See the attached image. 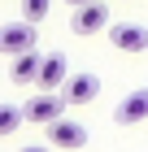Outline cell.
I'll list each match as a JSON object with an SVG mask.
<instances>
[{
  "label": "cell",
  "instance_id": "4fadbf2b",
  "mask_svg": "<svg viewBox=\"0 0 148 152\" xmlns=\"http://www.w3.org/2000/svg\"><path fill=\"white\" fill-rule=\"evenodd\" d=\"M66 4H70V9H83V4H91V0H66Z\"/></svg>",
  "mask_w": 148,
  "mask_h": 152
},
{
  "label": "cell",
  "instance_id": "8992f818",
  "mask_svg": "<svg viewBox=\"0 0 148 152\" xmlns=\"http://www.w3.org/2000/svg\"><path fill=\"white\" fill-rule=\"evenodd\" d=\"M96 96H100V78H96V74H70L66 87H61L66 109H70V104H91Z\"/></svg>",
  "mask_w": 148,
  "mask_h": 152
},
{
  "label": "cell",
  "instance_id": "277c9868",
  "mask_svg": "<svg viewBox=\"0 0 148 152\" xmlns=\"http://www.w3.org/2000/svg\"><path fill=\"white\" fill-rule=\"evenodd\" d=\"M109 22V4L105 0H91V4H83V9H74V18H70V31L74 35H100Z\"/></svg>",
  "mask_w": 148,
  "mask_h": 152
},
{
  "label": "cell",
  "instance_id": "7c38bea8",
  "mask_svg": "<svg viewBox=\"0 0 148 152\" xmlns=\"http://www.w3.org/2000/svg\"><path fill=\"white\" fill-rule=\"evenodd\" d=\"M18 152H52L48 143H26V148H18Z\"/></svg>",
  "mask_w": 148,
  "mask_h": 152
},
{
  "label": "cell",
  "instance_id": "7a4b0ae2",
  "mask_svg": "<svg viewBox=\"0 0 148 152\" xmlns=\"http://www.w3.org/2000/svg\"><path fill=\"white\" fill-rule=\"evenodd\" d=\"M35 22H4L0 26V52L4 57H22V52H35Z\"/></svg>",
  "mask_w": 148,
  "mask_h": 152
},
{
  "label": "cell",
  "instance_id": "ba28073f",
  "mask_svg": "<svg viewBox=\"0 0 148 152\" xmlns=\"http://www.w3.org/2000/svg\"><path fill=\"white\" fill-rule=\"evenodd\" d=\"M66 52H44V65H39V78H35V87L39 91H57V87H66Z\"/></svg>",
  "mask_w": 148,
  "mask_h": 152
},
{
  "label": "cell",
  "instance_id": "6da1fadb",
  "mask_svg": "<svg viewBox=\"0 0 148 152\" xmlns=\"http://www.w3.org/2000/svg\"><path fill=\"white\" fill-rule=\"evenodd\" d=\"M22 117L35 122V126H52L57 117H66V100H61V91H35L31 100L22 104Z\"/></svg>",
  "mask_w": 148,
  "mask_h": 152
},
{
  "label": "cell",
  "instance_id": "5b68a950",
  "mask_svg": "<svg viewBox=\"0 0 148 152\" xmlns=\"http://www.w3.org/2000/svg\"><path fill=\"white\" fill-rule=\"evenodd\" d=\"M109 44L118 52H148V26L139 22H113L109 26Z\"/></svg>",
  "mask_w": 148,
  "mask_h": 152
},
{
  "label": "cell",
  "instance_id": "30bf717a",
  "mask_svg": "<svg viewBox=\"0 0 148 152\" xmlns=\"http://www.w3.org/2000/svg\"><path fill=\"white\" fill-rule=\"evenodd\" d=\"M22 126H26V117H22V104H0V139L18 135Z\"/></svg>",
  "mask_w": 148,
  "mask_h": 152
},
{
  "label": "cell",
  "instance_id": "8fae6325",
  "mask_svg": "<svg viewBox=\"0 0 148 152\" xmlns=\"http://www.w3.org/2000/svg\"><path fill=\"white\" fill-rule=\"evenodd\" d=\"M48 9H52V0H22V18L26 22H44Z\"/></svg>",
  "mask_w": 148,
  "mask_h": 152
},
{
  "label": "cell",
  "instance_id": "52a82bcc",
  "mask_svg": "<svg viewBox=\"0 0 148 152\" xmlns=\"http://www.w3.org/2000/svg\"><path fill=\"white\" fill-rule=\"evenodd\" d=\"M113 122H118V126H135V122H148V87H135L131 96H122V100H118Z\"/></svg>",
  "mask_w": 148,
  "mask_h": 152
},
{
  "label": "cell",
  "instance_id": "9c48e42d",
  "mask_svg": "<svg viewBox=\"0 0 148 152\" xmlns=\"http://www.w3.org/2000/svg\"><path fill=\"white\" fill-rule=\"evenodd\" d=\"M39 65H44V52H22V57H13L9 78L18 83V87H35V78H39Z\"/></svg>",
  "mask_w": 148,
  "mask_h": 152
},
{
  "label": "cell",
  "instance_id": "3957f363",
  "mask_svg": "<svg viewBox=\"0 0 148 152\" xmlns=\"http://www.w3.org/2000/svg\"><path fill=\"white\" fill-rule=\"evenodd\" d=\"M48 148H61V152L87 148V126H83V122H70V117H57V122L48 126Z\"/></svg>",
  "mask_w": 148,
  "mask_h": 152
}]
</instances>
